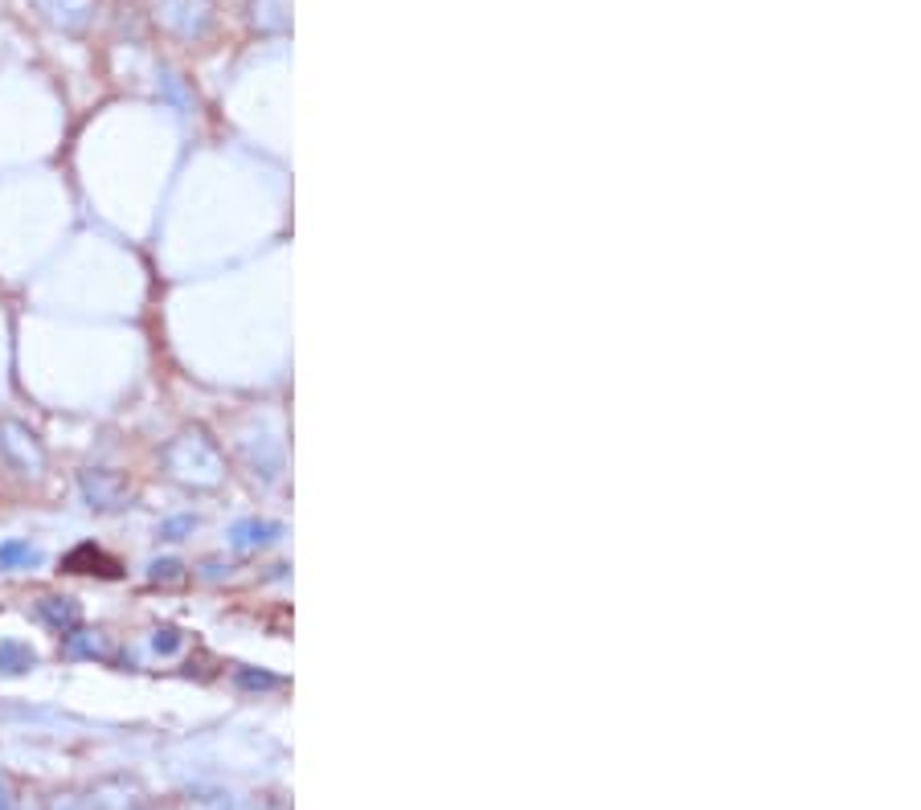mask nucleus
Returning <instances> with one entry per match:
<instances>
[{
	"label": "nucleus",
	"mask_w": 921,
	"mask_h": 810,
	"mask_svg": "<svg viewBox=\"0 0 921 810\" xmlns=\"http://www.w3.org/2000/svg\"><path fill=\"white\" fill-rule=\"evenodd\" d=\"M0 459H5L13 471H21V475H29V471H37L41 467V450H37V442H33V434H25L21 426H0Z\"/></svg>",
	"instance_id": "nucleus-1"
},
{
	"label": "nucleus",
	"mask_w": 921,
	"mask_h": 810,
	"mask_svg": "<svg viewBox=\"0 0 921 810\" xmlns=\"http://www.w3.org/2000/svg\"><path fill=\"white\" fill-rule=\"evenodd\" d=\"M41 614H46L58 630H70L78 622V606L70 598H46V606H41Z\"/></svg>",
	"instance_id": "nucleus-2"
},
{
	"label": "nucleus",
	"mask_w": 921,
	"mask_h": 810,
	"mask_svg": "<svg viewBox=\"0 0 921 810\" xmlns=\"http://www.w3.org/2000/svg\"><path fill=\"white\" fill-rule=\"evenodd\" d=\"M37 553L25 545V540H9V545H0V569H17V565H33Z\"/></svg>",
	"instance_id": "nucleus-3"
},
{
	"label": "nucleus",
	"mask_w": 921,
	"mask_h": 810,
	"mask_svg": "<svg viewBox=\"0 0 921 810\" xmlns=\"http://www.w3.org/2000/svg\"><path fill=\"white\" fill-rule=\"evenodd\" d=\"M33 663V655L21 643H0V671H25Z\"/></svg>",
	"instance_id": "nucleus-4"
}]
</instances>
